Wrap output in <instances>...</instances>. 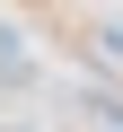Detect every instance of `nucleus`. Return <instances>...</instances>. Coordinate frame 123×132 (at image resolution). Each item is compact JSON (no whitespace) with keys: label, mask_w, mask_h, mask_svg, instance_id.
Here are the masks:
<instances>
[{"label":"nucleus","mask_w":123,"mask_h":132,"mask_svg":"<svg viewBox=\"0 0 123 132\" xmlns=\"http://www.w3.org/2000/svg\"><path fill=\"white\" fill-rule=\"evenodd\" d=\"M27 79H35V62L18 53V35H9V27H0V88H27Z\"/></svg>","instance_id":"1"},{"label":"nucleus","mask_w":123,"mask_h":132,"mask_svg":"<svg viewBox=\"0 0 123 132\" xmlns=\"http://www.w3.org/2000/svg\"><path fill=\"white\" fill-rule=\"evenodd\" d=\"M0 132H44V123H0Z\"/></svg>","instance_id":"2"}]
</instances>
